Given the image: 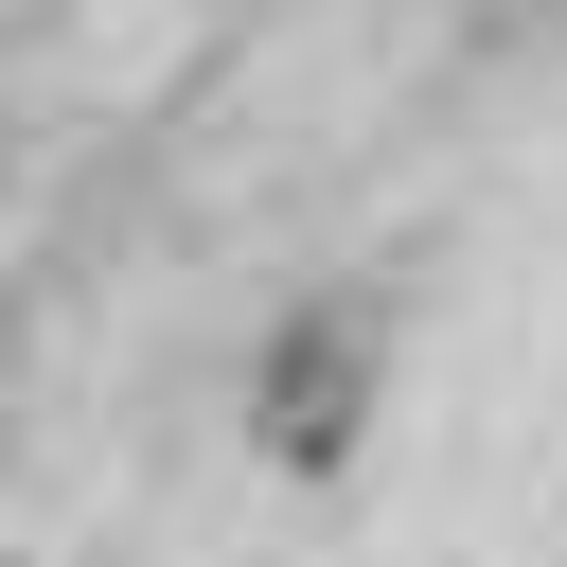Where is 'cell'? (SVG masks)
I'll use <instances>...</instances> for the list:
<instances>
[{"instance_id":"6da1fadb","label":"cell","mask_w":567,"mask_h":567,"mask_svg":"<svg viewBox=\"0 0 567 567\" xmlns=\"http://www.w3.org/2000/svg\"><path fill=\"white\" fill-rule=\"evenodd\" d=\"M354 408H372V319H354V301L284 319V354H266V408H248V425H266V461H301V478H319V461L354 443Z\"/></svg>"}]
</instances>
